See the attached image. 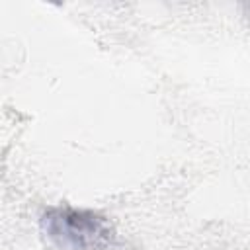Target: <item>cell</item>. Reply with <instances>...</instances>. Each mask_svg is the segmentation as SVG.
I'll return each mask as SVG.
<instances>
[{"mask_svg":"<svg viewBox=\"0 0 250 250\" xmlns=\"http://www.w3.org/2000/svg\"><path fill=\"white\" fill-rule=\"evenodd\" d=\"M41 232L57 250H107L115 240L105 217L68 205L47 209L41 217Z\"/></svg>","mask_w":250,"mask_h":250,"instance_id":"1","label":"cell"}]
</instances>
